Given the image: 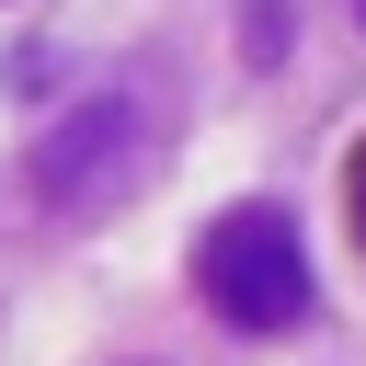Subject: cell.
Masks as SVG:
<instances>
[{
  "mask_svg": "<svg viewBox=\"0 0 366 366\" xmlns=\"http://www.w3.org/2000/svg\"><path fill=\"white\" fill-rule=\"evenodd\" d=\"M149 160H160V114H149L137 80H114V92L69 103V114L34 137L23 183H34V206H46L57 229H80V217H114V206L149 183Z\"/></svg>",
  "mask_w": 366,
  "mask_h": 366,
  "instance_id": "obj_1",
  "label": "cell"
},
{
  "mask_svg": "<svg viewBox=\"0 0 366 366\" xmlns=\"http://www.w3.org/2000/svg\"><path fill=\"white\" fill-rule=\"evenodd\" d=\"M194 286H206V309L229 332H297L309 320V240H297V217L263 206V194L229 206L194 240Z\"/></svg>",
  "mask_w": 366,
  "mask_h": 366,
  "instance_id": "obj_2",
  "label": "cell"
},
{
  "mask_svg": "<svg viewBox=\"0 0 366 366\" xmlns=\"http://www.w3.org/2000/svg\"><path fill=\"white\" fill-rule=\"evenodd\" d=\"M355 240H366V149H355Z\"/></svg>",
  "mask_w": 366,
  "mask_h": 366,
  "instance_id": "obj_3",
  "label": "cell"
}]
</instances>
